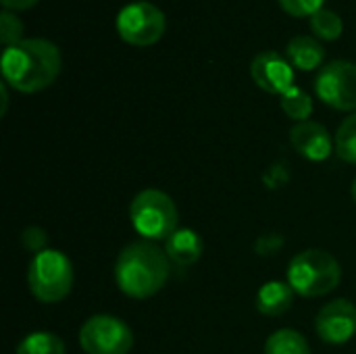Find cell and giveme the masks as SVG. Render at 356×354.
<instances>
[{
  "instance_id": "9",
  "label": "cell",
  "mask_w": 356,
  "mask_h": 354,
  "mask_svg": "<svg viewBox=\"0 0 356 354\" xmlns=\"http://www.w3.org/2000/svg\"><path fill=\"white\" fill-rule=\"evenodd\" d=\"M315 332L327 344H346L356 336V307L338 298L321 307L315 317Z\"/></svg>"
},
{
  "instance_id": "6",
  "label": "cell",
  "mask_w": 356,
  "mask_h": 354,
  "mask_svg": "<svg viewBox=\"0 0 356 354\" xmlns=\"http://www.w3.org/2000/svg\"><path fill=\"white\" fill-rule=\"evenodd\" d=\"M79 346L86 354H129L134 332L115 315H92L79 330Z\"/></svg>"
},
{
  "instance_id": "16",
  "label": "cell",
  "mask_w": 356,
  "mask_h": 354,
  "mask_svg": "<svg viewBox=\"0 0 356 354\" xmlns=\"http://www.w3.org/2000/svg\"><path fill=\"white\" fill-rule=\"evenodd\" d=\"M65 342L50 332H33L27 334L19 344L17 354H65Z\"/></svg>"
},
{
  "instance_id": "21",
  "label": "cell",
  "mask_w": 356,
  "mask_h": 354,
  "mask_svg": "<svg viewBox=\"0 0 356 354\" xmlns=\"http://www.w3.org/2000/svg\"><path fill=\"white\" fill-rule=\"evenodd\" d=\"M277 2L292 17H313L323 8L325 0H277Z\"/></svg>"
},
{
  "instance_id": "10",
  "label": "cell",
  "mask_w": 356,
  "mask_h": 354,
  "mask_svg": "<svg viewBox=\"0 0 356 354\" xmlns=\"http://www.w3.org/2000/svg\"><path fill=\"white\" fill-rule=\"evenodd\" d=\"M250 77L263 92L275 96H284L290 88H294V67L275 50H265L252 58Z\"/></svg>"
},
{
  "instance_id": "12",
  "label": "cell",
  "mask_w": 356,
  "mask_h": 354,
  "mask_svg": "<svg viewBox=\"0 0 356 354\" xmlns=\"http://www.w3.org/2000/svg\"><path fill=\"white\" fill-rule=\"evenodd\" d=\"M165 255L167 259L177 267H190L200 261L204 244L198 232L190 227H177L167 240H165Z\"/></svg>"
},
{
  "instance_id": "18",
  "label": "cell",
  "mask_w": 356,
  "mask_h": 354,
  "mask_svg": "<svg viewBox=\"0 0 356 354\" xmlns=\"http://www.w3.org/2000/svg\"><path fill=\"white\" fill-rule=\"evenodd\" d=\"M311 31L319 38V40H338L344 31V23L342 17L336 10L330 8H321L319 13H315L311 17Z\"/></svg>"
},
{
  "instance_id": "13",
  "label": "cell",
  "mask_w": 356,
  "mask_h": 354,
  "mask_svg": "<svg viewBox=\"0 0 356 354\" xmlns=\"http://www.w3.org/2000/svg\"><path fill=\"white\" fill-rule=\"evenodd\" d=\"M294 296L296 292L292 290V286L288 282L282 280H271L267 284L261 286V290L257 292V311L265 317H280L286 315L292 305H294Z\"/></svg>"
},
{
  "instance_id": "20",
  "label": "cell",
  "mask_w": 356,
  "mask_h": 354,
  "mask_svg": "<svg viewBox=\"0 0 356 354\" xmlns=\"http://www.w3.org/2000/svg\"><path fill=\"white\" fill-rule=\"evenodd\" d=\"M0 40L4 48H10L23 40V23L13 10H2L0 15Z\"/></svg>"
},
{
  "instance_id": "5",
  "label": "cell",
  "mask_w": 356,
  "mask_h": 354,
  "mask_svg": "<svg viewBox=\"0 0 356 354\" xmlns=\"http://www.w3.org/2000/svg\"><path fill=\"white\" fill-rule=\"evenodd\" d=\"M129 219L134 230L148 242L167 240L179 223V213L173 198L156 188L142 190L129 204Z\"/></svg>"
},
{
  "instance_id": "8",
  "label": "cell",
  "mask_w": 356,
  "mask_h": 354,
  "mask_svg": "<svg viewBox=\"0 0 356 354\" xmlns=\"http://www.w3.org/2000/svg\"><path fill=\"white\" fill-rule=\"evenodd\" d=\"M315 92L327 106L356 113V63L334 61L325 65L315 79Z\"/></svg>"
},
{
  "instance_id": "24",
  "label": "cell",
  "mask_w": 356,
  "mask_h": 354,
  "mask_svg": "<svg viewBox=\"0 0 356 354\" xmlns=\"http://www.w3.org/2000/svg\"><path fill=\"white\" fill-rule=\"evenodd\" d=\"M0 94H2V108H0V113L4 115V113H6V106H8V92H6V83H2V86H0Z\"/></svg>"
},
{
  "instance_id": "3",
  "label": "cell",
  "mask_w": 356,
  "mask_h": 354,
  "mask_svg": "<svg viewBox=\"0 0 356 354\" xmlns=\"http://www.w3.org/2000/svg\"><path fill=\"white\" fill-rule=\"evenodd\" d=\"M342 267L338 259L321 248L298 252L288 265V284L305 298H317L334 292L340 286Z\"/></svg>"
},
{
  "instance_id": "23",
  "label": "cell",
  "mask_w": 356,
  "mask_h": 354,
  "mask_svg": "<svg viewBox=\"0 0 356 354\" xmlns=\"http://www.w3.org/2000/svg\"><path fill=\"white\" fill-rule=\"evenodd\" d=\"M4 10H27L31 8L38 0H0Z\"/></svg>"
},
{
  "instance_id": "17",
  "label": "cell",
  "mask_w": 356,
  "mask_h": 354,
  "mask_svg": "<svg viewBox=\"0 0 356 354\" xmlns=\"http://www.w3.org/2000/svg\"><path fill=\"white\" fill-rule=\"evenodd\" d=\"M280 106L296 123L309 121V117L313 115V98L298 86L290 88L284 96H280Z\"/></svg>"
},
{
  "instance_id": "11",
  "label": "cell",
  "mask_w": 356,
  "mask_h": 354,
  "mask_svg": "<svg viewBox=\"0 0 356 354\" xmlns=\"http://www.w3.org/2000/svg\"><path fill=\"white\" fill-rule=\"evenodd\" d=\"M290 142L300 156L315 163L327 161L336 148V140L332 138V134L317 121L296 123L290 131Z\"/></svg>"
},
{
  "instance_id": "2",
  "label": "cell",
  "mask_w": 356,
  "mask_h": 354,
  "mask_svg": "<svg viewBox=\"0 0 356 354\" xmlns=\"http://www.w3.org/2000/svg\"><path fill=\"white\" fill-rule=\"evenodd\" d=\"M171 261L154 242L140 240L127 244L115 261L117 288L134 298L146 300L163 290L169 280Z\"/></svg>"
},
{
  "instance_id": "15",
  "label": "cell",
  "mask_w": 356,
  "mask_h": 354,
  "mask_svg": "<svg viewBox=\"0 0 356 354\" xmlns=\"http://www.w3.org/2000/svg\"><path fill=\"white\" fill-rule=\"evenodd\" d=\"M265 354H313L307 338L290 328L273 332L265 342Z\"/></svg>"
},
{
  "instance_id": "22",
  "label": "cell",
  "mask_w": 356,
  "mask_h": 354,
  "mask_svg": "<svg viewBox=\"0 0 356 354\" xmlns=\"http://www.w3.org/2000/svg\"><path fill=\"white\" fill-rule=\"evenodd\" d=\"M21 244H23L29 252L38 255V252H42V250L48 248V234H46L42 227L31 225V227H27V230L21 234Z\"/></svg>"
},
{
  "instance_id": "1",
  "label": "cell",
  "mask_w": 356,
  "mask_h": 354,
  "mask_svg": "<svg viewBox=\"0 0 356 354\" xmlns=\"http://www.w3.org/2000/svg\"><path fill=\"white\" fill-rule=\"evenodd\" d=\"M58 48L42 38L21 40L2 52L4 83L21 94H35L46 90L60 73Z\"/></svg>"
},
{
  "instance_id": "19",
  "label": "cell",
  "mask_w": 356,
  "mask_h": 354,
  "mask_svg": "<svg viewBox=\"0 0 356 354\" xmlns=\"http://www.w3.org/2000/svg\"><path fill=\"white\" fill-rule=\"evenodd\" d=\"M334 140H336V154L344 163L356 165V113L342 121Z\"/></svg>"
},
{
  "instance_id": "25",
  "label": "cell",
  "mask_w": 356,
  "mask_h": 354,
  "mask_svg": "<svg viewBox=\"0 0 356 354\" xmlns=\"http://www.w3.org/2000/svg\"><path fill=\"white\" fill-rule=\"evenodd\" d=\"M350 196H353V200L356 202V177L355 182H353V186H350Z\"/></svg>"
},
{
  "instance_id": "7",
  "label": "cell",
  "mask_w": 356,
  "mask_h": 354,
  "mask_svg": "<svg viewBox=\"0 0 356 354\" xmlns=\"http://www.w3.org/2000/svg\"><path fill=\"white\" fill-rule=\"evenodd\" d=\"M167 29L165 13L150 2H131L123 6L117 15V31L123 42L131 46H152Z\"/></svg>"
},
{
  "instance_id": "4",
  "label": "cell",
  "mask_w": 356,
  "mask_h": 354,
  "mask_svg": "<svg viewBox=\"0 0 356 354\" xmlns=\"http://www.w3.org/2000/svg\"><path fill=\"white\" fill-rule=\"evenodd\" d=\"M75 282L73 265L67 255L56 248H46L29 261L27 286L35 300L56 305L71 294Z\"/></svg>"
},
{
  "instance_id": "14",
  "label": "cell",
  "mask_w": 356,
  "mask_h": 354,
  "mask_svg": "<svg viewBox=\"0 0 356 354\" xmlns=\"http://www.w3.org/2000/svg\"><path fill=\"white\" fill-rule=\"evenodd\" d=\"M286 54H288V61L292 63V67L300 69V71H315L325 58L323 46L311 35L292 38L286 48Z\"/></svg>"
}]
</instances>
